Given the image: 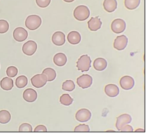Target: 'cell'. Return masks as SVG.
Here are the masks:
<instances>
[{
    "label": "cell",
    "mask_w": 148,
    "mask_h": 135,
    "mask_svg": "<svg viewBox=\"0 0 148 135\" xmlns=\"http://www.w3.org/2000/svg\"><path fill=\"white\" fill-rule=\"evenodd\" d=\"M90 14V11L88 7L85 5H81L75 8L74 10L73 14L76 20L83 21L89 18Z\"/></svg>",
    "instance_id": "obj_1"
},
{
    "label": "cell",
    "mask_w": 148,
    "mask_h": 135,
    "mask_svg": "<svg viewBox=\"0 0 148 135\" xmlns=\"http://www.w3.org/2000/svg\"><path fill=\"white\" fill-rule=\"evenodd\" d=\"M41 18L36 15H31L28 16L26 18L25 25L26 27L30 30H34L37 29L42 23Z\"/></svg>",
    "instance_id": "obj_2"
},
{
    "label": "cell",
    "mask_w": 148,
    "mask_h": 135,
    "mask_svg": "<svg viewBox=\"0 0 148 135\" xmlns=\"http://www.w3.org/2000/svg\"><path fill=\"white\" fill-rule=\"evenodd\" d=\"M91 60L87 55L81 56L76 62V67L79 70L82 72L88 71L91 67Z\"/></svg>",
    "instance_id": "obj_3"
},
{
    "label": "cell",
    "mask_w": 148,
    "mask_h": 135,
    "mask_svg": "<svg viewBox=\"0 0 148 135\" xmlns=\"http://www.w3.org/2000/svg\"><path fill=\"white\" fill-rule=\"evenodd\" d=\"M112 30L116 33H120L123 32L126 27L125 21L121 18L114 19L112 22L111 25Z\"/></svg>",
    "instance_id": "obj_4"
},
{
    "label": "cell",
    "mask_w": 148,
    "mask_h": 135,
    "mask_svg": "<svg viewBox=\"0 0 148 135\" xmlns=\"http://www.w3.org/2000/svg\"><path fill=\"white\" fill-rule=\"evenodd\" d=\"M47 81L46 76L42 73L36 74L31 79L32 85L36 88L43 87L46 84Z\"/></svg>",
    "instance_id": "obj_5"
},
{
    "label": "cell",
    "mask_w": 148,
    "mask_h": 135,
    "mask_svg": "<svg viewBox=\"0 0 148 135\" xmlns=\"http://www.w3.org/2000/svg\"><path fill=\"white\" fill-rule=\"evenodd\" d=\"M37 48L36 43L33 40H29L23 44L22 50L24 54L28 56H31L35 53Z\"/></svg>",
    "instance_id": "obj_6"
},
{
    "label": "cell",
    "mask_w": 148,
    "mask_h": 135,
    "mask_svg": "<svg viewBox=\"0 0 148 135\" xmlns=\"http://www.w3.org/2000/svg\"><path fill=\"white\" fill-rule=\"evenodd\" d=\"M92 83V77L88 74H83L77 79V84L79 87L83 89L90 87Z\"/></svg>",
    "instance_id": "obj_7"
},
{
    "label": "cell",
    "mask_w": 148,
    "mask_h": 135,
    "mask_svg": "<svg viewBox=\"0 0 148 135\" xmlns=\"http://www.w3.org/2000/svg\"><path fill=\"white\" fill-rule=\"evenodd\" d=\"M13 37L14 39L18 42H22L25 41L28 36L27 31L24 28L18 27L14 30Z\"/></svg>",
    "instance_id": "obj_8"
},
{
    "label": "cell",
    "mask_w": 148,
    "mask_h": 135,
    "mask_svg": "<svg viewBox=\"0 0 148 135\" xmlns=\"http://www.w3.org/2000/svg\"><path fill=\"white\" fill-rule=\"evenodd\" d=\"M92 114L90 111L86 108H82L76 112L75 117L76 119L81 122H86L90 119Z\"/></svg>",
    "instance_id": "obj_9"
},
{
    "label": "cell",
    "mask_w": 148,
    "mask_h": 135,
    "mask_svg": "<svg viewBox=\"0 0 148 135\" xmlns=\"http://www.w3.org/2000/svg\"><path fill=\"white\" fill-rule=\"evenodd\" d=\"M132 120L131 116L127 114H122L117 117L116 127L119 131L127 124L130 123Z\"/></svg>",
    "instance_id": "obj_10"
},
{
    "label": "cell",
    "mask_w": 148,
    "mask_h": 135,
    "mask_svg": "<svg viewBox=\"0 0 148 135\" xmlns=\"http://www.w3.org/2000/svg\"><path fill=\"white\" fill-rule=\"evenodd\" d=\"M133 78L129 76H125L121 78L119 83L121 87L125 90L131 89L134 85Z\"/></svg>",
    "instance_id": "obj_11"
},
{
    "label": "cell",
    "mask_w": 148,
    "mask_h": 135,
    "mask_svg": "<svg viewBox=\"0 0 148 135\" xmlns=\"http://www.w3.org/2000/svg\"><path fill=\"white\" fill-rule=\"evenodd\" d=\"M128 40L124 35L117 36L114 40L113 44L114 48L119 50L124 49L127 45Z\"/></svg>",
    "instance_id": "obj_12"
},
{
    "label": "cell",
    "mask_w": 148,
    "mask_h": 135,
    "mask_svg": "<svg viewBox=\"0 0 148 135\" xmlns=\"http://www.w3.org/2000/svg\"><path fill=\"white\" fill-rule=\"evenodd\" d=\"M65 35L60 31L55 32L53 35L51 40L55 45L58 46H61L63 45L65 42Z\"/></svg>",
    "instance_id": "obj_13"
},
{
    "label": "cell",
    "mask_w": 148,
    "mask_h": 135,
    "mask_svg": "<svg viewBox=\"0 0 148 135\" xmlns=\"http://www.w3.org/2000/svg\"><path fill=\"white\" fill-rule=\"evenodd\" d=\"M23 96L25 101L32 102L35 101L37 99V94L36 91L33 89L28 88L24 91Z\"/></svg>",
    "instance_id": "obj_14"
},
{
    "label": "cell",
    "mask_w": 148,
    "mask_h": 135,
    "mask_svg": "<svg viewBox=\"0 0 148 135\" xmlns=\"http://www.w3.org/2000/svg\"><path fill=\"white\" fill-rule=\"evenodd\" d=\"M106 94L110 97H114L117 96L119 93L118 87L116 85L112 84L106 85L104 88Z\"/></svg>",
    "instance_id": "obj_15"
},
{
    "label": "cell",
    "mask_w": 148,
    "mask_h": 135,
    "mask_svg": "<svg viewBox=\"0 0 148 135\" xmlns=\"http://www.w3.org/2000/svg\"><path fill=\"white\" fill-rule=\"evenodd\" d=\"M87 23L89 29L90 31H97L99 29L102 24L99 16L92 17Z\"/></svg>",
    "instance_id": "obj_16"
},
{
    "label": "cell",
    "mask_w": 148,
    "mask_h": 135,
    "mask_svg": "<svg viewBox=\"0 0 148 135\" xmlns=\"http://www.w3.org/2000/svg\"><path fill=\"white\" fill-rule=\"evenodd\" d=\"M67 39L70 43L75 45L80 42L81 37L80 34L78 32L76 31H72L68 34Z\"/></svg>",
    "instance_id": "obj_17"
},
{
    "label": "cell",
    "mask_w": 148,
    "mask_h": 135,
    "mask_svg": "<svg viewBox=\"0 0 148 135\" xmlns=\"http://www.w3.org/2000/svg\"><path fill=\"white\" fill-rule=\"evenodd\" d=\"M53 60L55 65L60 67L64 65L67 61L66 55L64 54L62 52L56 54L54 56Z\"/></svg>",
    "instance_id": "obj_18"
},
{
    "label": "cell",
    "mask_w": 148,
    "mask_h": 135,
    "mask_svg": "<svg viewBox=\"0 0 148 135\" xmlns=\"http://www.w3.org/2000/svg\"><path fill=\"white\" fill-rule=\"evenodd\" d=\"M103 6L106 11L109 13L112 12L117 8V1L116 0H104Z\"/></svg>",
    "instance_id": "obj_19"
},
{
    "label": "cell",
    "mask_w": 148,
    "mask_h": 135,
    "mask_svg": "<svg viewBox=\"0 0 148 135\" xmlns=\"http://www.w3.org/2000/svg\"><path fill=\"white\" fill-rule=\"evenodd\" d=\"M107 63L105 59L102 58H98L94 61L93 63L94 68L96 70L102 71L106 68Z\"/></svg>",
    "instance_id": "obj_20"
},
{
    "label": "cell",
    "mask_w": 148,
    "mask_h": 135,
    "mask_svg": "<svg viewBox=\"0 0 148 135\" xmlns=\"http://www.w3.org/2000/svg\"><path fill=\"white\" fill-rule=\"evenodd\" d=\"M0 86L3 89L8 91L11 90L14 86L13 81L7 77L3 78L0 81Z\"/></svg>",
    "instance_id": "obj_21"
},
{
    "label": "cell",
    "mask_w": 148,
    "mask_h": 135,
    "mask_svg": "<svg viewBox=\"0 0 148 135\" xmlns=\"http://www.w3.org/2000/svg\"><path fill=\"white\" fill-rule=\"evenodd\" d=\"M42 73L46 76L47 81H53L55 79L56 76L55 71L53 69L50 68H47L44 69Z\"/></svg>",
    "instance_id": "obj_22"
},
{
    "label": "cell",
    "mask_w": 148,
    "mask_h": 135,
    "mask_svg": "<svg viewBox=\"0 0 148 135\" xmlns=\"http://www.w3.org/2000/svg\"><path fill=\"white\" fill-rule=\"evenodd\" d=\"M11 115L8 110H3L0 111V123L5 124L8 123L10 120Z\"/></svg>",
    "instance_id": "obj_23"
},
{
    "label": "cell",
    "mask_w": 148,
    "mask_h": 135,
    "mask_svg": "<svg viewBox=\"0 0 148 135\" xmlns=\"http://www.w3.org/2000/svg\"><path fill=\"white\" fill-rule=\"evenodd\" d=\"M28 83L27 78L24 75L18 77L15 80V85L17 87L22 88L25 87Z\"/></svg>",
    "instance_id": "obj_24"
},
{
    "label": "cell",
    "mask_w": 148,
    "mask_h": 135,
    "mask_svg": "<svg viewBox=\"0 0 148 135\" xmlns=\"http://www.w3.org/2000/svg\"><path fill=\"white\" fill-rule=\"evenodd\" d=\"M140 0H125L124 5L125 7L130 10L136 8L139 5Z\"/></svg>",
    "instance_id": "obj_25"
},
{
    "label": "cell",
    "mask_w": 148,
    "mask_h": 135,
    "mask_svg": "<svg viewBox=\"0 0 148 135\" xmlns=\"http://www.w3.org/2000/svg\"><path fill=\"white\" fill-rule=\"evenodd\" d=\"M73 100L68 94H64L60 97V101L62 105L69 106L72 103Z\"/></svg>",
    "instance_id": "obj_26"
},
{
    "label": "cell",
    "mask_w": 148,
    "mask_h": 135,
    "mask_svg": "<svg viewBox=\"0 0 148 135\" xmlns=\"http://www.w3.org/2000/svg\"><path fill=\"white\" fill-rule=\"evenodd\" d=\"M75 88V85L73 81L71 80H67L63 82L62 89L64 91H71Z\"/></svg>",
    "instance_id": "obj_27"
},
{
    "label": "cell",
    "mask_w": 148,
    "mask_h": 135,
    "mask_svg": "<svg viewBox=\"0 0 148 135\" xmlns=\"http://www.w3.org/2000/svg\"><path fill=\"white\" fill-rule=\"evenodd\" d=\"M6 73L8 76L12 78L15 76L17 75L18 70L16 67L11 66L7 68L6 70Z\"/></svg>",
    "instance_id": "obj_28"
},
{
    "label": "cell",
    "mask_w": 148,
    "mask_h": 135,
    "mask_svg": "<svg viewBox=\"0 0 148 135\" xmlns=\"http://www.w3.org/2000/svg\"><path fill=\"white\" fill-rule=\"evenodd\" d=\"M9 29L8 22L4 19L0 20V33H4L6 32Z\"/></svg>",
    "instance_id": "obj_29"
},
{
    "label": "cell",
    "mask_w": 148,
    "mask_h": 135,
    "mask_svg": "<svg viewBox=\"0 0 148 135\" xmlns=\"http://www.w3.org/2000/svg\"><path fill=\"white\" fill-rule=\"evenodd\" d=\"M32 127L31 125L27 123H23L19 127L18 131L19 132H32Z\"/></svg>",
    "instance_id": "obj_30"
},
{
    "label": "cell",
    "mask_w": 148,
    "mask_h": 135,
    "mask_svg": "<svg viewBox=\"0 0 148 135\" xmlns=\"http://www.w3.org/2000/svg\"><path fill=\"white\" fill-rule=\"evenodd\" d=\"M90 130L89 126L85 124H80L75 127L74 131L75 132H88Z\"/></svg>",
    "instance_id": "obj_31"
},
{
    "label": "cell",
    "mask_w": 148,
    "mask_h": 135,
    "mask_svg": "<svg viewBox=\"0 0 148 135\" xmlns=\"http://www.w3.org/2000/svg\"><path fill=\"white\" fill-rule=\"evenodd\" d=\"M36 3L40 7L45 8L50 4L51 0H36Z\"/></svg>",
    "instance_id": "obj_32"
},
{
    "label": "cell",
    "mask_w": 148,
    "mask_h": 135,
    "mask_svg": "<svg viewBox=\"0 0 148 135\" xmlns=\"http://www.w3.org/2000/svg\"><path fill=\"white\" fill-rule=\"evenodd\" d=\"M47 130L46 127L44 125H37L35 128L34 132H47Z\"/></svg>",
    "instance_id": "obj_33"
},
{
    "label": "cell",
    "mask_w": 148,
    "mask_h": 135,
    "mask_svg": "<svg viewBox=\"0 0 148 135\" xmlns=\"http://www.w3.org/2000/svg\"><path fill=\"white\" fill-rule=\"evenodd\" d=\"M133 129L132 127L130 125H126L123 127L121 129V132H133Z\"/></svg>",
    "instance_id": "obj_34"
},
{
    "label": "cell",
    "mask_w": 148,
    "mask_h": 135,
    "mask_svg": "<svg viewBox=\"0 0 148 135\" xmlns=\"http://www.w3.org/2000/svg\"><path fill=\"white\" fill-rule=\"evenodd\" d=\"M135 132H145V130L142 128H138L136 130Z\"/></svg>",
    "instance_id": "obj_35"
},
{
    "label": "cell",
    "mask_w": 148,
    "mask_h": 135,
    "mask_svg": "<svg viewBox=\"0 0 148 135\" xmlns=\"http://www.w3.org/2000/svg\"><path fill=\"white\" fill-rule=\"evenodd\" d=\"M75 0H63L65 2L68 3H70L73 2Z\"/></svg>",
    "instance_id": "obj_36"
}]
</instances>
